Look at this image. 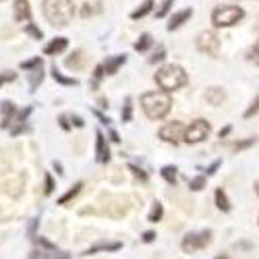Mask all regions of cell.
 Returning a JSON list of instances; mask_svg holds the SVG:
<instances>
[{
  "instance_id": "cell-15",
  "label": "cell",
  "mask_w": 259,
  "mask_h": 259,
  "mask_svg": "<svg viewBox=\"0 0 259 259\" xmlns=\"http://www.w3.org/2000/svg\"><path fill=\"white\" fill-rule=\"evenodd\" d=\"M83 62H85V54H83L81 50L73 52L67 60H64V64H67L69 69H81V67H83Z\"/></svg>"
},
{
  "instance_id": "cell-48",
  "label": "cell",
  "mask_w": 259,
  "mask_h": 259,
  "mask_svg": "<svg viewBox=\"0 0 259 259\" xmlns=\"http://www.w3.org/2000/svg\"><path fill=\"white\" fill-rule=\"evenodd\" d=\"M255 29H257V31H259V21H257V25H255Z\"/></svg>"
},
{
  "instance_id": "cell-34",
  "label": "cell",
  "mask_w": 259,
  "mask_h": 259,
  "mask_svg": "<svg viewBox=\"0 0 259 259\" xmlns=\"http://www.w3.org/2000/svg\"><path fill=\"white\" fill-rule=\"evenodd\" d=\"M46 195H50V193L54 191V181H52V175H46Z\"/></svg>"
},
{
  "instance_id": "cell-44",
  "label": "cell",
  "mask_w": 259,
  "mask_h": 259,
  "mask_svg": "<svg viewBox=\"0 0 259 259\" xmlns=\"http://www.w3.org/2000/svg\"><path fill=\"white\" fill-rule=\"evenodd\" d=\"M73 122H75V126H83V120L79 116H73Z\"/></svg>"
},
{
  "instance_id": "cell-2",
  "label": "cell",
  "mask_w": 259,
  "mask_h": 259,
  "mask_svg": "<svg viewBox=\"0 0 259 259\" xmlns=\"http://www.w3.org/2000/svg\"><path fill=\"white\" fill-rule=\"evenodd\" d=\"M141 106L152 120H160L170 112L172 100L166 92H147L141 96Z\"/></svg>"
},
{
  "instance_id": "cell-10",
  "label": "cell",
  "mask_w": 259,
  "mask_h": 259,
  "mask_svg": "<svg viewBox=\"0 0 259 259\" xmlns=\"http://www.w3.org/2000/svg\"><path fill=\"white\" fill-rule=\"evenodd\" d=\"M15 19L19 21V23H23V21L31 19V11H29L27 0H17V3H15Z\"/></svg>"
},
{
  "instance_id": "cell-39",
  "label": "cell",
  "mask_w": 259,
  "mask_h": 259,
  "mask_svg": "<svg viewBox=\"0 0 259 259\" xmlns=\"http://www.w3.org/2000/svg\"><path fill=\"white\" fill-rule=\"evenodd\" d=\"M164 56H166V52H164V48H160V50H158V52L152 56V62H160Z\"/></svg>"
},
{
  "instance_id": "cell-38",
  "label": "cell",
  "mask_w": 259,
  "mask_h": 259,
  "mask_svg": "<svg viewBox=\"0 0 259 259\" xmlns=\"http://www.w3.org/2000/svg\"><path fill=\"white\" fill-rule=\"evenodd\" d=\"M170 5H172V0H166V3L162 5V9H160V11L156 13V17H164V15L168 13V9H170Z\"/></svg>"
},
{
  "instance_id": "cell-24",
  "label": "cell",
  "mask_w": 259,
  "mask_h": 259,
  "mask_svg": "<svg viewBox=\"0 0 259 259\" xmlns=\"http://www.w3.org/2000/svg\"><path fill=\"white\" fill-rule=\"evenodd\" d=\"M102 11V7H100V3H85L83 5V9H81V15L83 17H92V15H96V13H100Z\"/></svg>"
},
{
  "instance_id": "cell-36",
  "label": "cell",
  "mask_w": 259,
  "mask_h": 259,
  "mask_svg": "<svg viewBox=\"0 0 259 259\" xmlns=\"http://www.w3.org/2000/svg\"><path fill=\"white\" fill-rule=\"evenodd\" d=\"M253 143H255V139H247V141L236 143V145H234V149H236V152H241V149H245V147H249V145H253Z\"/></svg>"
},
{
  "instance_id": "cell-43",
  "label": "cell",
  "mask_w": 259,
  "mask_h": 259,
  "mask_svg": "<svg viewBox=\"0 0 259 259\" xmlns=\"http://www.w3.org/2000/svg\"><path fill=\"white\" fill-rule=\"evenodd\" d=\"M228 133H230V126H226V128H222V131H220V139H222V137H226Z\"/></svg>"
},
{
  "instance_id": "cell-26",
  "label": "cell",
  "mask_w": 259,
  "mask_h": 259,
  "mask_svg": "<svg viewBox=\"0 0 259 259\" xmlns=\"http://www.w3.org/2000/svg\"><path fill=\"white\" fill-rule=\"evenodd\" d=\"M37 67H41V58H39V56L31 58V60H27V62H21V69H23V71H29V69H37Z\"/></svg>"
},
{
  "instance_id": "cell-23",
  "label": "cell",
  "mask_w": 259,
  "mask_h": 259,
  "mask_svg": "<svg viewBox=\"0 0 259 259\" xmlns=\"http://www.w3.org/2000/svg\"><path fill=\"white\" fill-rule=\"evenodd\" d=\"M162 177H164L170 185H175V183H177V166H164V168H162Z\"/></svg>"
},
{
  "instance_id": "cell-42",
  "label": "cell",
  "mask_w": 259,
  "mask_h": 259,
  "mask_svg": "<svg viewBox=\"0 0 259 259\" xmlns=\"http://www.w3.org/2000/svg\"><path fill=\"white\" fill-rule=\"evenodd\" d=\"M220 166V162H213L209 168H207V175H213V172H215V168H218Z\"/></svg>"
},
{
  "instance_id": "cell-12",
  "label": "cell",
  "mask_w": 259,
  "mask_h": 259,
  "mask_svg": "<svg viewBox=\"0 0 259 259\" xmlns=\"http://www.w3.org/2000/svg\"><path fill=\"white\" fill-rule=\"evenodd\" d=\"M191 15H193V11H191V9H185V11L177 13V15H172V17H170V23H168V31L179 29V27L185 23V21H187Z\"/></svg>"
},
{
  "instance_id": "cell-16",
  "label": "cell",
  "mask_w": 259,
  "mask_h": 259,
  "mask_svg": "<svg viewBox=\"0 0 259 259\" xmlns=\"http://www.w3.org/2000/svg\"><path fill=\"white\" fill-rule=\"evenodd\" d=\"M13 114H15V106H13L11 102H5V104H3V122H0V126H3V128L11 126Z\"/></svg>"
},
{
  "instance_id": "cell-47",
  "label": "cell",
  "mask_w": 259,
  "mask_h": 259,
  "mask_svg": "<svg viewBox=\"0 0 259 259\" xmlns=\"http://www.w3.org/2000/svg\"><path fill=\"white\" fill-rule=\"evenodd\" d=\"M215 259H228L226 255H218V257H215Z\"/></svg>"
},
{
  "instance_id": "cell-11",
  "label": "cell",
  "mask_w": 259,
  "mask_h": 259,
  "mask_svg": "<svg viewBox=\"0 0 259 259\" xmlns=\"http://www.w3.org/2000/svg\"><path fill=\"white\" fill-rule=\"evenodd\" d=\"M205 100L211 104V106H220L224 100H226V92L222 88H209L205 92Z\"/></svg>"
},
{
  "instance_id": "cell-25",
  "label": "cell",
  "mask_w": 259,
  "mask_h": 259,
  "mask_svg": "<svg viewBox=\"0 0 259 259\" xmlns=\"http://www.w3.org/2000/svg\"><path fill=\"white\" fill-rule=\"evenodd\" d=\"M131 116H133V102H131V98H126L124 108H122V122H128Z\"/></svg>"
},
{
  "instance_id": "cell-20",
  "label": "cell",
  "mask_w": 259,
  "mask_h": 259,
  "mask_svg": "<svg viewBox=\"0 0 259 259\" xmlns=\"http://www.w3.org/2000/svg\"><path fill=\"white\" fill-rule=\"evenodd\" d=\"M81 189H83V183H77V185H75V187H73L71 191H67V195H62V197L58 199V203H60V205L69 203V201H71L73 197H77V195H79V191H81Z\"/></svg>"
},
{
  "instance_id": "cell-21",
  "label": "cell",
  "mask_w": 259,
  "mask_h": 259,
  "mask_svg": "<svg viewBox=\"0 0 259 259\" xmlns=\"http://www.w3.org/2000/svg\"><path fill=\"white\" fill-rule=\"evenodd\" d=\"M149 46H152V35H149V33H143V35L135 41V50H137V52H145Z\"/></svg>"
},
{
  "instance_id": "cell-31",
  "label": "cell",
  "mask_w": 259,
  "mask_h": 259,
  "mask_svg": "<svg viewBox=\"0 0 259 259\" xmlns=\"http://www.w3.org/2000/svg\"><path fill=\"white\" fill-rule=\"evenodd\" d=\"M249 60H251V62H255L257 67H259V41H257V44L249 50Z\"/></svg>"
},
{
  "instance_id": "cell-22",
  "label": "cell",
  "mask_w": 259,
  "mask_h": 259,
  "mask_svg": "<svg viewBox=\"0 0 259 259\" xmlns=\"http://www.w3.org/2000/svg\"><path fill=\"white\" fill-rule=\"evenodd\" d=\"M52 77H54V81H58V83H62V85H77V79H71V77H64L56 67H52Z\"/></svg>"
},
{
  "instance_id": "cell-13",
  "label": "cell",
  "mask_w": 259,
  "mask_h": 259,
  "mask_svg": "<svg viewBox=\"0 0 259 259\" xmlns=\"http://www.w3.org/2000/svg\"><path fill=\"white\" fill-rule=\"evenodd\" d=\"M67 44H69V41H67V37H56V39H52L50 41V44L46 46V54L48 56H54V54H60L64 48H67Z\"/></svg>"
},
{
  "instance_id": "cell-46",
  "label": "cell",
  "mask_w": 259,
  "mask_h": 259,
  "mask_svg": "<svg viewBox=\"0 0 259 259\" xmlns=\"http://www.w3.org/2000/svg\"><path fill=\"white\" fill-rule=\"evenodd\" d=\"M255 193H257V195H259V181L255 183Z\"/></svg>"
},
{
  "instance_id": "cell-8",
  "label": "cell",
  "mask_w": 259,
  "mask_h": 259,
  "mask_svg": "<svg viewBox=\"0 0 259 259\" xmlns=\"http://www.w3.org/2000/svg\"><path fill=\"white\" fill-rule=\"evenodd\" d=\"M183 133H185V126H183L179 120L170 122V124H164V126L160 128V137H162L164 141L172 143V145L181 143V139H183Z\"/></svg>"
},
{
  "instance_id": "cell-3",
  "label": "cell",
  "mask_w": 259,
  "mask_h": 259,
  "mask_svg": "<svg viewBox=\"0 0 259 259\" xmlns=\"http://www.w3.org/2000/svg\"><path fill=\"white\" fill-rule=\"evenodd\" d=\"M156 83L164 92H175L187 83V73L179 64H166L156 73Z\"/></svg>"
},
{
  "instance_id": "cell-28",
  "label": "cell",
  "mask_w": 259,
  "mask_h": 259,
  "mask_svg": "<svg viewBox=\"0 0 259 259\" xmlns=\"http://www.w3.org/2000/svg\"><path fill=\"white\" fill-rule=\"evenodd\" d=\"M41 79H44V73H41V67H37V69L33 71V75H31V88H33V90L37 88V83H41Z\"/></svg>"
},
{
  "instance_id": "cell-6",
  "label": "cell",
  "mask_w": 259,
  "mask_h": 259,
  "mask_svg": "<svg viewBox=\"0 0 259 259\" xmlns=\"http://www.w3.org/2000/svg\"><path fill=\"white\" fill-rule=\"evenodd\" d=\"M211 241V230H201V232H191L183 239V251L185 253H195L203 247H207Z\"/></svg>"
},
{
  "instance_id": "cell-30",
  "label": "cell",
  "mask_w": 259,
  "mask_h": 259,
  "mask_svg": "<svg viewBox=\"0 0 259 259\" xmlns=\"http://www.w3.org/2000/svg\"><path fill=\"white\" fill-rule=\"evenodd\" d=\"M17 79V75L13 73V71H7V73H0V88H3L5 83H11V81H15Z\"/></svg>"
},
{
  "instance_id": "cell-27",
  "label": "cell",
  "mask_w": 259,
  "mask_h": 259,
  "mask_svg": "<svg viewBox=\"0 0 259 259\" xmlns=\"http://www.w3.org/2000/svg\"><path fill=\"white\" fill-rule=\"evenodd\" d=\"M162 213H164L162 205H160V203H156V205H154V209H152V211H149V222H160V218H162Z\"/></svg>"
},
{
  "instance_id": "cell-35",
  "label": "cell",
  "mask_w": 259,
  "mask_h": 259,
  "mask_svg": "<svg viewBox=\"0 0 259 259\" xmlns=\"http://www.w3.org/2000/svg\"><path fill=\"white\" fill-rule=\"evenodd\" d=\"M27 33H29V35H33L35 39H41V31H39L35 25H27Z\"/></svg>"
},
{
  "instance_id": "cell-33",
  "label": "cell",
  "mask_w": 259,
  "mask_h": 259,
  "mask_svg": "<svg viewBox=\"0 0 259 259\" xmlns=\"http://www.w3.org/2000/svg\"><path fill=\"white\" fill-rule=\"evenodd\" d=\"M128 168H131V172H133V175H135V177H137L139 181H143V183L147 181V175H145V172H143V170H139L137 166H128Z\"/></svg>"
},
{
  "instance_id": "cell-5",
  "label": "cell",
  "mask_w": 259,
  "mask_h": 259,
  "mask_svg": "<svg viewBox=\"0 0 259 259\" xmlns=\"http://www.w3.org/2000/svg\"><path fill=\"white\" fill-rule=\"evenodd\" d=\"M211 133V124L203 118H197L195 122H191L187 128H185V133H183V141L185 143H199L203 139H207Z\"/></svg>"
},
{
  "instance_id": "cell-1",
  "label": "cell",
  "mask_w": 259,
  "mask_h": 259,
  "mask_svg": "<svg viewBox=\"0 0 259 259\" xmlns=\"http://www.w3.org/2000/svg\"><path fill=\"white\" fill-rule=\"evenodd\" d=\"M44 15L54 27H64L71 23L75 15L73 0H44Z\"/></svg>"
},
{
  "instance_id": "cell-32",
  "label": "cell",
  "mask_w": 259,
  "mask_h": 259,
  "mask_svg": "<svg viewBox=\"0 0 259 259\" xmlns=\"http://www.w3.org/2000/svg\"><path fill=\"white\" fill-rule=\"evenodd\" d=\"M257 112H259V98H255V102L251 104V108L245 112V118H251V116H253V114H257Z\"/></svg>"
},
{
  "instance_id": "cell-45",
  "label": "cell",
  "mask_w": 259,
  "mask_h": 259,
  "mask_svg": "<svg viewBox=\"0 0 259 259\" xmlns=\"http://www.w3.org/2000/svg\"><path fill=\"white\" fill-rule=\"evenodd\" d=\"M110 137H112V141H114V143H118V141H120V139H118V135H116L114 131H110Z\"/></svg>"
},
{
  "instance_id": "cell-14",
  "label": "cell",
  "mask_w": 259,
  "mask_h": 259,
  "mask_svg": "<svg viewBox=\"0 0 259 259\" xmlns=\"http://www.w3.org/2000/svg\"><path fill=\"white\" fill-rule=\"evenodd\" d=\"M124 60H126V56L122 54V56H114V58H110V60H106V64H104V73H108V75H114L116 71H118V67H122L124 64Z\"/></svg>"
},
{
  "instance_id": "cell-17",
  "label": "cell",
  "mask_w": 259,
  "mask_h": 259,
  "mask_svg": "<svg viewBox=\"0 0 259 259\" xmlns=\"http://www.w3.org/2000/svg\"><path fill=\"white\" fill-rule=\"evenodd\" d=\"M215 205H218V209H222V211H230V201L226 197L224 189H215Z\"/></svg>"
},
{
  "instance_id": "cell-9",
  "label": "cell",
  "mask_w": 259,
  "mask_h": 259,
  "mask_svg": "<svg viewBox=\"0 0 259 259\" xmlns=\"http://www.w3.org/2000/svg\"><path fill=\"white\" fill-rule=\"evenodd\" d=\"M96 152H98V162H102V164H106L108 160H110V149H108V145H106V139H104V135L98 131L96 133Z\"/></svg>"
},
{
  "instance_id": "cell-40",
  "label": "cell",
  "mask_w": 259,
  "mask_h": 259,
  "mask_svg": "<svg viewBox=\"0 0 259 259\" xmlns=\"http://www.w3.org/2000/svg\"><path fill=\"white\" fill-rule=\"evenodd\" d=\"M154 239H156V232H152V230H149V232H145V234H143V241H145V243H152Z\"/></svg>"
},
{
  "instance_id": "cell-29",
  "label": "cell",
  "mask_w": 259,
  "mask_h": 259,
  "mask_svg": "<svg viewBox=\"0 0 259 259\" xmlns=\"http://www.w3.org/2000/svg\"><path fill=\"white\" fill-rule=\"evenodd\" d=\"M205 187V179L203 177H197V179H193L191 183H189V189L191 191H199V189H203Z\"/></svg>"
},
{
  "instance_id": "cell-4",
  "label": "cell",
  "mask_w": 259,
  "mask_h": 259,
  "mask_svg": "<svg viewBox=\"0 0 259 259\" xmlns=\"http://www.w3.org/2000/svg\"><path fill=\"white\" fill-rule=\"evenodd\" d=\"M245 17V11L241 7H218L211 15V21L215 27H232Z\"/></svg>"
},
{
  "instance_id": "cell-7",
  "label": "cell",
  "mask_w": 259,
  "mask_h": 259,
  "mask_svg": "<svg viewBox=\"0 0 259 259\" xmlns=\"http://www.w3.org/2000/svg\"><path fill=\"white\" fill-rule=\"evenodd\" d=\"M197 50L203 52V54H209V56H218L220 37L215 35L213 31H203V33H199V37H197Z\"/></svg>"
},
{
  "instance_id": "cell-41",
  "label": "cell",
  "mask_w": 259,
  "mask_h": 259,
  "mask_svg": "<svg viewBox=\"0 0 259 259\" xmlns=\"http://www.w3.org/2000/svg\"><path fill=\"white\" fill-rule=\"evenodd\" d=\"M58 122H60V126L64 128V131H69V128H71V124L67 122V116H60V118H58Z\"/></svg>"
},
{
  "instance_id": "cell-19",
  "label": "cell",
  "mask_w": 259,
  "mask_h": 259,
  "mask_svg": "<svg viewBox=\"0 0 259 259\" xmlns=\"http://www.w3.org/2000/svg\"><path fill=\"white\" fill-rule=\"evenodd\" d=\"M152 7H154V0H145V3L141 5V9H137V11H133V15H131V19H143L149 11H152Z\"/></svg>"
},
{
  "instance_id": "cell-18",
  "label": "cell",
  "mask_w": 259,
  "mask_h": 259,
  "mask_svg": "<svg viewBox=\"0 0 259 259\" xmlns=\"http://www.w3.org/2000/svg\"><path fill=\"white\" fill-rule=\"evenodd\" d=\"M116 249H120V243H98L92 249H88V255H92L96 251H116Z\"/></svg>"
},
{
  "instance_id": "cell-37",
  "label": "cell",
  "mask_w": 259,
  "mask_h": 259,
  "mask_svg": "<svg viewBox=\"0 0 259 259\" xmlns=\"http://www.w3.org/2000/svg\"><path fill=\"white\" fill-rule=\"evenodd\" d=\"M102 75H104V69H102V67H98V69L94 71V88H98V83H100Z\"/></svg>"
}]
</instances>
